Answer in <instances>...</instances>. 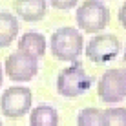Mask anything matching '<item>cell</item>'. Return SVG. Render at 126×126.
Masks as SVG:
<instances>
[{
	"label": "cell",
	"instance_id": "obj_1",
	"mask_svg": "<svg viewBox=\"0 0 126 126\" xmlns=\"http://www.w3.org/2000/svg\"><path fill=\"white\" fill-rule=\"evenodd\" d=\"M49 49L55 59L62 62H75L84 49V38L77 28H59L51 35Z\"/></svg>",
	"mask_w": 126,
	"mask_h": 126
},
{
	"label": "cell",
	"instance_id": "obj_2",
	"mask_svg": "<svg viewBox=\"0 0 126 126\" xmlns=\"http://www.w3.org/2000/svg\"><path fill=\"white\" fill-rule=\"evenodd\" d=\"M92 84H93V79L84 71L82 64L77 62V60L71 66L64 68L57 77V92L68 99H75L84 95L92 88Z\"/></svg>",
	"mask_w": 126,
	"mask_h": 126
},
{
	"label": "cell",
	"instance_id": "obj_3",
	"mask_svg": "<svg viewBox=\"0 0 126 126\" xmlns=\"http://www.w3.org/2000/svg\"><path fill=\"white\" fill-rule=\"evenodd\" d=\"M75 20L84 33H99L110 22V9L101 0H84L77 7Z\"/></svg>",
	"mask_w": 126,
	"mask_h": 126
},
{
	"label": "cell",
	"instance_id": "obj_4",
	"mask_svg": "<svg viewBox=\"0 0 126 126\" xmlns=\"http://www.w3.org/2000/svg\"><path fill=\"white\" fill-rule=\"evenodd\" d=\"M97 95L106 104H117L126 99V68H111L97 82Z\"/></svg>",
	"mask_w": 126,
	"mask_h": 126
},
{
	"label": "cell",
	"instance_id": "obj_5",
	"mask_svg": "<svg viewBox=\"0 0 126 126\" xmlns=\"http://www.w3.org/2000/svg\"><path fill=\"white\" fill-rule=\"evenodd\" d=\"M33 95L29 88L11 86L0 95V111L7 119H18L31 110Z\"/></svg>",
	"mask_w": 126,
	"mask_h": 126
},
{
	"label": "cell",
	"instance_id": "obj_6",
	"mask_svg": "<svg viewBox=\"0 0 126 126\" xmlns=\"http://www.w3.org/2000/svg\"><path fill=\"white\" fill-rule=\"evenodd\" d=\"M4 69L7 79L13 82H29L38 73V59L16 49L11 55H7Z\"/></svg>",
	"mask_w": 126,
	"mask_h": 126
},
{
	"label": "cell",
	"instance_id": "obj_7",
	"mask_svg": "<svg viewBox=\"0 0 126 126\" xmlns=\"http://www.w3.org/2000/svg\"><path fill=\"white\" fill-rule=\"evenodd\" d=\"M121 40L115 35L110 33H102V35H95L90 38L88 46H86V55L88 59L95 64H104L113 60L117 55L121 53Z\"/></svg>",
	"mask_w": 126,
	"mask_h": 126
},
{
	"label": "cell",
	"instance_id": "obj_8",
	"mask_svg": "<svg viewBox=\"0 0 126 126\" xmlns=\"http://www.w3.org/2000/svg\"><path fill=\"white\" fill-rule=\"evenodd\" d=\"M15 13L26 22H38L47 13V0H15Z\"/></svg>",
	"mask_w": 126,
	"mask_h": 126
},
{
	"label": "cell",
	"instance_id": "obj_9",
	"mask_svg": "<svg viewBox=\"0 0 126 126\" xmlns=\"http://www.w3.org/2000/svg\"><path fill=\"white\" fill-rule=\"evenodd\" d=\"M47 49V44H46V37L42 33H37V31H28L20 37L18 40V51H24V53L31 55L35 59H40L44 57Z\"/></svg>",
	"mask_w": 126,
	"mask_h": 126
},
{
	"label": "cell",
	"instance_id": "obj_10",
	"mask_svg": "<svg viewBox=\"0 0 126 126\" xmlns=\"http://www.w3.org/2000/svg\"><path fill=\"white\" fill-rule=\"evenodd\" d=\"M31 126H59V111L49 104L35 106L29 115Z\"/></svg>",
	"mask_w": 126,
	"mask_h": 126
},
{
	"label": "cell",
	"instance_id": "obj_11",
	"mask_svg": "<svg viewBox=\"0 0 126 126\" xmlns=\"http://www.w3.org/2000/svg\"><path fill=\"white\" fill-rule=\"evenodd\" d=\"M18 35V20L7 11H0V47H7Z\"/></svg>",
	"mask_w": 126,
	"mask_h": 126
},
{
	"label": "cell",
	"instance_id": "obj_12",
	"mask_svg": "<svg viewBox=\"0 0 126 126\" xmlns=\"http://www.w3.org/2000/svg\"><path fill=\"white\" fill-rule=\"evenodd\" d=\"M101 126H126V108L115 106L101 110Z\"/></svg>",
	"mask_w": 126,
	"mask_h": 126
},
{
	"label": "cell",
	"instance_id": "obj_13",
	"mask_svg": "<svg viewBox=\"0 0 126 126\" xmlns=\"http://www.w3.org/2000/svg\"><path fill=\"white\" fill-rule=\"evenodd\" d=\"M77 126H101V110L99 108H84L77 117Z\"/></svg>",
	"mask_w": 126,
	"mask_h": 126
},
{
	"label": "cell",
	"instance_id": "obj_14",
	"mask_svg": "<svg viewBox=\"0 0 126 126\" xmlns=\"http://www.w3.org/2000/svg\"><path fill=\"white\" fill-rule=\"evenodd\" d=\"M49 4L55 9H71L79 4V0H49Z\"/></svg>",
	"mask_w": 126,
	"mask_h": 126
},
{
	"label": "cell",
	"instance_id": "obj_15",
	"mask_svg": "<svg viewBox=\"0 0 126 126\" xmlns=\"http://www.w3.org/2000/svg\"><path fill=\"white\" fill-rule=\"evenodd\" d=\"M119 22H121V26L126 29V2L121 6V9H119Z\"/></svg>",
	"mask_w": 126,
	"mask_h": 126
},
{
	"label": "cell",
	"instance_id": "obj_16",
	"mask_svg": "<svg viewBox=\"0 0 126 126\" xmlns=\"http://www.w3.org/2000/svg\"><path fill=\"white\" fill-rule=\"evenodd\" d=\"M2 82H4V73H2V66H0V88H2Z\"/></svg>",
	"mask_w": 126,
	"mask_h": 126
},
{
	"label": "cell",
	"instance_id": "obj_17",
	"mask_svg": "<svg viewBox=\"0 0 126 126\" xmlns=\"http://www.w3.org/2000/svg\"><path fill=\"white\" fill-rule=\"evenodd\" d=\"M124 60H126V47H124Z\"/></svg>",
	"mask_w": 126,
	"mask_h": 126
},
{
	"label": "cell",
	"instance_id": "obj_18",
	"mask_svg": "<svg viewBox=\"0 0 126 126\" xmlns=\"http://www.w3.org/2000/svg\"><path fill=\"white\" fill-rule=\"evenodd\" d=\"M0 126H4V124H2V121H0Z\"/></svg>",
	"mask_w": 126,
	"mask_h": 126
}]
</instances>
